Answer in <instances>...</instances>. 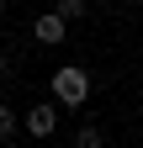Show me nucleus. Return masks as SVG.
<instances>
[{
  "mask_svg": "<svg viewBox=\"0 0 143 148\" xmlns=\"http://www.w3.org/2000/svg\"><path fill=\"white\" fill-rule=\"evenodd\" d=\"M53 11H58L64 21H80V16L90 11V0H58V5H53Z\"/></svg>",
  "mask_w": 143,
  "mask_h": 148,
  "instance_id": "obj_4",
  "label": "nucleus"
},
{
  "mask_svg": "<svg viewBox=\"0 0 143 148\" xmlns=\"http://www.w3.org/2000/svg\"><path fill=\"white\" fill-rule=\"evenodd\" d=\"M27 132L32 138H53L58 132V106H27Z\"/></svg>",
  "mask_w": 143,
  "mask_h": 148,
  "instance_id": "obj_2",
  "label": "nucleus"
},
{
  "mask_svg": "<svg viewBox=\"0 0 143 148\" xmlns=\"http://www.w3.org/2000/svg\"><path fill=\"white\" fill-rule=\"evenodd\" d=\"M53 101L69 106V111L85 106V101H90V74H85V69H58V74H53Z\"/></svg>",
  "mask_w": 143,
  "mask_h": 148,
  "instance_id": "obj_1",
  "label": "nucleus"
},
{
  "mask_svg": "<svg viewBox=\"0 0 143 148\" xmlns=\"http://www.w3.org/2000/svg\"><path fill=\"white\" fill-rule=\"evenodd\" d=\"M11 138H16V106L0 101V143H11Z\"/></svg>",
  "mask_w": 143,
  "mask_h": 148,
  "instance_id": "obj_5",
  "label": "nucleus"
},
{
  "mask_svg": "<svg viewBox=\"0 0 143 148\" xmlns=\"http://www.w3.org/2000/svg\"><path fill=\"white\" fill-rule=\"evenodd\" d=\"M0 16H6V0H0Z\"/></svg>",
  "mask_w": 143,
  "mask_h": 148,
  "instance_id": "obj_7",
  "label": "nucleus"
},
{
  "mask_svg": "<svg viewBox=\"0 0 143 148\" xmlns=\"http://www.w3.org/2000/svg\"><path fill=\"white\" fill-rule=\"evenodd\" d=\"M74 143H80V148H101V143H106V132H101V127H90V122H85L80 132H74Z\"/></svg>",
  "mask_w": 143,
  "mask_h": 148,
  "instance_id": "obj_6",
  "label": "nucleus"
},
{
  "mask_svg": "<svg viewBox=\"0 0 143 148\" xmlns=\"http://www.w3.org/2000/svg\"><path fill=\"white\" fill-rule=\"evenodd\" d=\"M101 5H111V0H101Z\"/></svg>",
  "mask_w": 143,
  "mask_h": 148,
  "instance_id": "obj_8",
  "label": "nucleus"
},
{
  "mask_svg": "<svg viewBox=\"0 0 143 148\" xmlns=\"http://www.w3.org/2000/svg\"><path fill=\"white\" fill-rule=\"evenodd\" d=\"M32 32H37V42L53 48V42H64V32H69V27H64V16H58V11H48V16H37V21H32Z\"/></svg>",
  "mask_w": 143,
  "mask_h": 148,
  "instance_id": "obj_3",
  "label": "nucleus"
}]
</instances>
